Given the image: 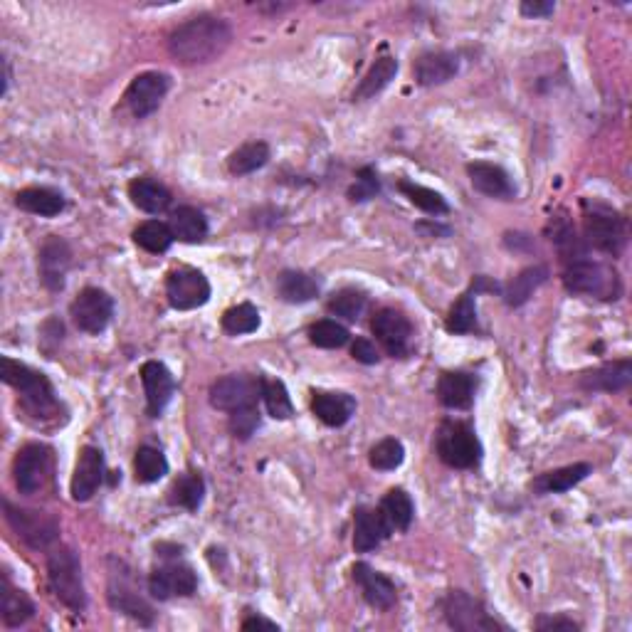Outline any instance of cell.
<instances>
[{"label": "cell", "instance_id": "ac0fdd59", "mask_svg": "<svg viewBox=\"0 0 632 632\" xmlns=\"http://www.w3.org/2000/svg\"><path fill=\"white\" fill-rule=\"evenodd\" d=\"M141 383H144L146 391V413H149V418H158L171 403L176 381L161 361H146L141 366Z\"/></svg>", "mask_w": 632, "mask_h": 632}, {"label": "cell", "instance_id": "9a60e30c", "mask_svg": "<svg viewBox=\"0 0 632 632\" xmlns=\"http://www.w3.org/2000/svg\"><path fill=\"white\" fill-rule=\"evenodd\" d=\"M371 329L376 339L381 341L388 356L403 358L410 351V339H413V326L408 316H403L395 309H381L371 321Z\"/></svg>", "mask_w": 632, "mask_h": 632}, {"label": "cell", "instance_id": "4dcf8cb0", "mask_svg": "<svg viewBox=\"0 0 632 632\" xmlns=\"http://www.w3.org/2000/svg\"><path fill=\"white\" fill-rule=\"evenodd\" d=\"M171 233L176 240L186 242V245H196L208 237V220L193 205H181L171 213V223H168Z\"/></svg>", "mask_w": 632, "mask_h": 632}, {"label": "cell", "instance_id": "5b68a950", "mask_svg": "<svg viewBox=\"0 0 632 632\" xmlns=\"http://www.w3.org/2000/svg\"><path fill=\"white\" fill-rule=\"evenodd\" d=\"M563 284H566L568 292L591 294V297L600 299H618L620 292H623L618 272L600 265V262L588 260V257L566 265V270H563Z\"/></svg>", "mask_w": 632, "mask_h": 632}, {"label": "cell", "instance_id": "44dd1931", "mask_svg": "<svg viewBox=\"0 0 632 632\" xmlns=\"http://www.w3.org/2000/svg\"><path fill=\"white\" fill-rule=\"evenodd\" d=\"M391 534L393 529L388 526V521L383 519L381 509L358 507L354 512V549L358 553L378 549Z\"/></svg>", "mask_w": 632, "mask_h": 632}, {"label": "cell", "instance_id": "8fae6325", "mask_svg": "<svg viewBox=\"0 0 632 632\" xmlns=\"http://www.w3.org/2000/svg\"><path fill=\"white\" fill-rule=\"evenodd\" d=\"M70 316L75 326L84 334H102L114 316V299L104 289L87 287L72 302Z\"/></svg>", "mask_w": 632, "mask_h": 632}, {"label": "cell", "instance_id": "8992f818", "mask_svg": "<svg viewBox=\"0 0 632 632\" xmlns=\"http://www.w3.org/2000/svg\"><path fill=\"white\" fill-rule=\"evenodd\" d=\"M583 230H586L588 245L613 257H618L628 245V223L618 210L608 208V205L588 208L586 218H583Z\"/></svg>", "mask_w": 632, "mask_h": 632}, {"label": "cell", "instance_id": "ee69618b", "mask_svg": "<svg viewBox=\"0 0 632 632\" xmlns=\"http://www.w3.org/2000/svg\"><path fill=\"white\" fill-rule=\"evenodd\" d=\"M351 334L346 326H341L339 321H316V324L309 326V341L319 349H344L349 344Z\"/></svg>", "mask_w": 632, "mask_h": 632}, {"label": "cell", "instance_id": "6da1fadb", "mask_svg": "<svg viewBox=\"0 0 632 632\" xmlns=\"http://www.w3.org/2000/svg\"><path fill=\"white\" fill-rule=\"evenodd\" d=\"M233 42V30L223 18L198 15L168 35V52L183 65H205L223 55Z\"/></svg>", "mask_w": 632, "mask_h": 632}, {"label": "cell", "instance_id": "83f0119b", "mask_svg": "<svg viewBox=\"0 0 632 632\" xmlns=\"http://www.w3.org/2000/svg\"><path fill=\"white\" fill-rule=\"evenodd\" d=\"M0 613H3L5 628H20L35 615L33 600L20 588H15L8 576H3V583H0Z\"/></svg>", "mask_w": 632, "mask_h": 632}, {"label": "cell", "instance_id": "816d5d0a", "mask_svg": "<svg viewBox=\"0 0 632 632\" xmlns=\"http://www.w3.org/2000/svg\"><path fill=\"white\" fill-rule=\"evenodd\" d=\"M536 628L539 630H578V625L573 623V620H566V618H541L539 623H536Z\"/></svg>", "mask_w": 632, "mask_h": 632}, {"label": "cell", "instance_id": "d6a6232c", "mask_svg": "<svg viewBox=\"0 0 632 632\" xmlns=\"http://www.w3.org/2000/svg\"><path fill=\"white\" fill-rule=\"evenodd\" d=\"M109 603H112V608H117L119 613H126L129 618L139 620V623H144V625H151V620H154V610H151V605L146 603V600L141 598L134 588L126 586L124 581H119V583L114 581L112 586H109Z\"/></svg>", "mask_w": 632, "mask_h": 632}, {"label": "cell", "instance_id": "7bdbcfd3", "mask_svg": "<svg viewBox=\"0 0 632 632\" xmlns=\"http://www.w3.org/2000/svg\"><path fill=\"white\" fill-rule=\"evenodd\" d=\"M260 329V312H257L255 304L242 302L237 307H230L223 314V331L230 336H242L252 334V331Z\"/></svg>", "mask_w": 632, "mask_h": 632}, {"label": "cell", "instance_id": "8d00e7d4", "mask_svg": "<svg viewBox=\"0 0 632 632\" xmlns=\"http://www.w3.org/2000/svg\"><path fill=\"white\" fill-rule=\"evenodd\" d=\"M272 151L265 141H250V144H242L240 149L233 151L228 158V168L233 176H250V173L260 171L262 166H267Z\"/></svg>", "mask_w": 632, "mask_h": 632}, {"label": "cell", "instance_id": "4fadbf2b", "mask_svg": "<svg viewBox=\"0 0 632 632\" xmlns=\"http://www.w3.org/2000/svg\"><path fill=\"white\" fill-rule=\"evenodd\" d=\"M168 89H171V79H168V75H163V72H141L139 77L131 79L129 89H126V107L131 109L134 117H149V114H154L156 109L161 107Z\"/></svg>", "mask_w": 632, "mask_h": 632}, {"label": "cell", "instance_id": "ffe728a7", "mask_svg": "<svg viewBox=\"0 0 632 632\" xmlns=\"http://www.w3.org/2000/svg\"><path fill=\"white\" fill-rule=\"evenodd\" d=\"M354 581L361 588L363 598L371 608L376 610H391L398 600V591H395V583L383 573H378L376 568L368 566V563H356L354 566Z\"/></svg>", "mask_w": 632, "mask_h": 632}, {"label": "cell", "instance_id": "2e32d148", "mask_svg": "<svg viewBox=\"0 0 632 632\" xmlns=\"http://www.w3.org/2000/svg\"><path fill=\"white\" fill-rule=\"evenodd\" d=\"M102 479H104L102 450L92 445L82 447L75 474H72V484H70L72 499H75V502H89V499L97 494V489L102 487Z\"/></svg>", "mask_w": 632, "mask_h": 632}, {"label": "cell", "instance_id": "4316f807", "mask_svg": "<svg viewBox=\"0 0 632 632\" xmlns=\"http://www.w3.org/2000/svg\"><path fill=\"white\" fill-rule=\"evenodd\" d=\"M129 198L139 210L149 215H161L171 208V191L154 178H134L129 183Z\"/></svg>", "mask_w": 632, "mask_h": 632}, {"label": "cell", "instance_id": "d590c367", "mask_svg": "<svg viewBox=\"0 0 632 632\" xmlns=\"http://www.w3.org/2000/svg\"><path fill=\"white\" fill-rule=\"evenodd\" d=\"M205 497V482L198 472H186L173 482L171 492H168V502L173 507L188 509V512H198Z\"/></svg>", "mask_w": 632, "mask_h": 632}, {"label": "cell", "instance_id": "603a6c76", "mask_svg": "<svg viewBox=\"0 0 632 632\" xmlns=\"http://www.w3.org/2000/svg\"><path fill=\"white\" fill-rule=\"evenodd\" d=\"M413 72L418 84H423V87H435V84L450 82V79L460 72V60H457V55L445 50L425 52V55H420L418 60H415Z\"/></svg>", "mask_w": 632, "mask_h": 632}, {"label": "cell", "instance_id": "f6af8a7d", "mask_svg": "<svg viewBox=\"0 0 632 632\" xmlns=\"http://www.w3.org/2000/svg\"><path fill=\"white\" fill-rule=\"evenodd\" d=\"M405 460V447L403 442L395 440V437H386L378 445L371 447V455H368V462H371L373 470L381 472H391L398 470Z\"/></svg>", "mask_w": 632, "mask_h": 632}, {"label": "cell", "instance_id": "7402d4cb", "mask_svg": "<svg viewBox=\"0 0 632 632\" xmlns=\"http://www.w3.org/2000/svg\"><path fill=\"white\" fill-rule=\"evenodd\" d=\"M477 395V378L465 371H447L437 381V398L450 410H470Z\"/></svg>", "mask_w": 632, "mask_h": 632}, {"label": "cell", "instance_id": "f546056e", "mask_svg": "<svg viewBox=\"0 0 632 632\" xmlns=\"http://www.w3.org/2000/svg\"><path fill=\"white\" fill-rule=\"evenodd\" d=\"M591 472H593L591 465H586V462H576V465L561 467V470L539 474V477L534 479V484H531V489H534L536 494H561L576 487L578 482H583V479H586Z\"/></svg>", "mask_w": 632, "mask_h": 632}, {"label": "cell", "instance_id": "f1b7e54d", "mask_svg": "<svg viewBox=\"0 0 632 632\" xmlns=\"http://www.w3.org/2000/svg\"><path fill=\"white\" fill-rule=\"evenodd\" d=\"M15 205H18L20 210H25V213L40 215V218H55V215H60L62 210L67 208V200L60 191H55V188L35 186L20 191L18 196H15Z\"/></svg>", "mask_w": 632, "mask_h": 632}, {"label": "cell", "instance_id": "60d3db41", "mask_svg": "<svg viewBox=\"0 0 632 632\" xmlns=\"http://www.w3.org/2000/svg\"><path fill=\"white\" fill-rule=\"evenodd\" d=\"M262 400L267 405V413L275 420H289L294 415L292 398H289L287 386L279 378H260Z\"/></svg>", "mask_w": 632, "mask_h": 632}, {"label": "cell", "instance_id": "e575fe53", "mask_svg": "<svg viewBox=\"0 0 632 632\" xmlns=\"http://www.w3.org/2000/svg\"><path fill=\"white\" fill-rule=\"evenodd\" d=\"M381 514L383 519L388 521L393 531H408L410 524H413V516H415V507H413V499L405 489H391V492L383 497L381 502Z\"/></svg>", "mask_w": 632, "mask_h": 632}, {"label": "cell", "instance_id": "1f68e13d", "mask_svg": "<svg viewBox=\"0 0 632 632\" xmlns=\"http://www.w3.org/2000/svg\"><path fill=\"white\" fill-rule=\"evenodd\" d=\"M319 282H316L314 275H307V272H297V270H287L282 272L277 279V292L279 297L287 304H307L312 299L319 297Z\"/></svg>", "mask_w": 632, "mask_h": 632}, {"label": "cell", "instance_id": "484cf974", "mask_svg": "<svg viewBox=\"0 0 632 632\" xmlns=\"http://www.w3.org/2000/svg\"><path fill=\"white\" fill-rule=\"evenodd\" d=\"M482 289H497V284H489L487 277L474 279L472 287L450 309V316L445 321V329L450 334H470V331L477 329V307H474V299H477V294Z\"/></svg>", "mask_w": 632, "mask_h": 632}, {"label": "cell", "instance_id": "cb8c5ba5", "mask_svg": "<svg viewBox=\"0 0 632 632\" xmlns=\"http://www.w3.org/2000/svg\"><path fill=\"white\" fill-rule=\"evenodd\" d=\"M632 381V361L630 358H620V361L605 363V366L588 371L581 378V386L586 391H603V393H618L625 391Z\"/></svg>", "mask_w": 632, "mask_h": 632}, {"label": "cell", "instance_id": "5bb4252c", "mask_svg": "<svg viewBox=\"0 0 632 632\" xmlns=\"http://www.w3.org/2000/svg\"><path fill=\"white\" fill-rule=\"evenodd\" d=\"M198 576L188 563L171 561L166 566H158L149 578V591L158 600L188 598L196 593Z\"/></svg>", "mask_w": 632, "mask_h": 632}, {"label": "cell", "instance_id": "7a4b0ae2", "mask_svg": "<svg viewBox=\"0 0 632 632\" xmlns=\"http://www.w3.org/2000/svg\"><path fill=\"white\" fill-rule=\"evenodd\" d=\"M0 376L8 386H13L20 393L23 400V408L30 415H38V418H47L57 410V395L52 383L47 381L45 373L35 371V368L25 366V363L13 361L10 356L0 358Z\"/></svg>", "mask_w": 632, "mask_h": 632}, {"label": "cell", "instance_id": "9c48e42d", "mask_svg": "<svg viewBox=\"0 0 632 632\" xmlns=\"http://www.w3.org/2000/svg\"><path fill=\"white\" fill-rule=\"evenodd\" d=\"M445 620L450 628L460 632H492V630H507L504 625H499L492 615L487 613L482 603L477 598H472L465 591H450L447 593L445 603Z\"/></svg>", "mask_w": 632, "mask_h": 632}, {"label": "cell", "instance_id": "d6986e66", "mask_svg": "<svg viewBox=\"0 0 632 632\" xmlns=\"http://www.w3.org/2000/svg\"><path fill=\"white\" fill-rule=\"evenodd\" d=\"M467 176H470L474 191H479L482 196H489L494 200H514L516 186L507 171L497 163H470L467 166Z\"/></svg>", "mask_w": 632, "mask_h": 632}, {"label": "cell", "instance_id": "277c9868", "mask_svg": "<svg viewBox=\"0 0 632 632\" xmlns=\"http://www.w3.org/2000/svg\"><path fill=\"white\" fill-rule=\"evenodd\" d=\"M435 447L440 460L455 470H472L482 460V442L472 425L462 420H445L437 430Z\"/></svg>", "mask_w": 632, "mask_h": 632}, {"label": "cell", "instance_id": "f907efd6", "mask_svg": "<svg viewBox=\"0 0 632 632\" xmlns=\"http://www.w3.org/2000/svg\"><path fill=\"white\" fill-rule=\"evenodd\" d=\"M519 10L526 18H549L556 10V5L551 0H526V3H521Z\"/></svg>", "mask_w": 632, "mask_h": 632}, {"label": "cell", "instance_id": "74e56055", "mask_svg": "<svg viewBox=\"0 0 632 632\" xmlns=\"http://www.w3.org/2000/svg\"><path fill=\"white\" fill-rule=\"evenodd\" d=\"M546 279H549V270L541 265L526 267L524 272H519V275L509 282L507 292H504L509 307H521V304L529 302L531 294H534L536 289L546 282Z\"/></svg>", "mask_w": 632, "mask_h": 632}, {"label": "cell", "instance_id": "52a82bcc", "mask_svg": "<svg viewBox=\"0 0 632 632\" xmlns=\"http://www.w3.org/2000/svg\"><path fill=\"white\" fill-rule=\"evenodd\" d=\"M52 477V450L40 442H30L15 455L13 479L20 494H38Z\"/></svg>", "mask_w": 632, "mask_h": 632}, {"label": "cell", "instance_id": "836d02e7", "mask_svg": "<svg viewBox=\"0 0 632 632\" xmlns=\"http://www.w3.org/2000/svg\"><path fill=\"white\" fill-rule=\"evenodd\" d=\"M395 75H398V60H395V57H388V55L378 57V60L373 62L371 70L366 72V77L361 79V84L356 87L354 99L361 102V99L376 97L378 92H383V89L391 84V79Z\"/></svg>", "mask_w": 632, "mask_h": 632}, {"label": "cell", "instance_id": "ba28073f", "mask_svg": "<svg viewBox=\"0 0 632 632\" xmlns=\"http://www.w3.org/2000/svg\"><path fill=\"white\" fill-rule=\"evenodd\" d=\"M5 519L30 549H50L60 536V524L50 514L38 512V509H20L5 502Z\"/></svg>", "mask_w": 632, "mask_h": 632}, {"label": "cell", "instance_id": "3957f363", "mask_svg": "<svg viewBox=\"0 0 632 632\" xmlns=\"http://www.w3.org/2000/svg\"><path fill=\"white\" fill-rule=\"evenodd\" d=\"M47 578L55 591L57 600L67 605L75 613H82L87 608V591H84L82 581V566H79V556L70 546H57L47 556Z\"/></svg>", "mask_w": 632, "mask_h": 632}, {"label": "cell", "instance_id": "7c38bea8", "mask_svg": "<svg viewBox=\"0 0 632 632\" xmlns=\"http://www.w3.org/2000/svg\"><path fill=\"white\" fill-rule=\"evenodd\" d=\"M262 398L260 378L245 376V373H233L210 386V403L213 408L223 410V413H233L237 408H247V405H257Z\"/></svg>", "mask_w": 632, "mask_h": 632}, {"label": "cell", "instance_id": "bcb514c9", "mask_svg": "<svg viewBox=\"0 0 632 632\" xmlns=\"http://www.w3.org/2000/svg\"><path fill=\"white\" fill-rule=\"evenodd\" d=\"M366 302L368 299L361 289L346 287L329 299V312L346 321H356L363 314V309H366Z\"/></svg>", "mask_w": 632, "mask_h": 632}, {"label": "cell", "instance_id": "ab89813d", "mask_svg": "<svg viewBox=\"0 0 632 632\" xmlns=\"http://www.w3.org/2000/svg\"><path fill=\"white\" fill-rule=\"evenodd\" d=\"M134 472H136V482L141 484H154L158 479H163L168 474V460L161 450L156 447H139L134 457Z\"/></svg>", "mask_w": 632, "mask_h": 632}, {"label": "cell", "instance_id": "f35d334b", "mask_svg": "<svg viewBox=\"0 0 632 632\" xmlns=\"http://www.w3.org/2000/svg\"><path fill=\"white\" fill-rule=\"evenodd\" d=\"M173 237L171 228L161 220H146L141 223L139 228L134 230V242L141 247V250L151 252V255H161V252H168L173 245Z\"/></svg>", "mask_w": 632, "mask_h": 632}, {"label": "cell", "instance_id": "f5cc1de1", "mask_svg": "<svg viewBox=\"0 0 632 632\" xmlns=\"http://www.w3.org/2000/svg\"><path fill=\"white\" fill-rule=\"evenodd\" d=\"M242 630H270V632H275V630H279V625L272 623V620H265V618H247L245 623H242Z\"/></svg>", "mask_w": 632, "mask_h": 632}, {"label": "cell", "instance_id": "7dc6e473", "mask_svg": "<svg viewBox=\"0 0 632 632\" xmlns=\"http://www.w3.org/2000/svg\"><path fill=\"white\" fill-rule=\"evenodd\" d=\"M230 420V433H233L237 440H250L252 435L260 428V408L257 405H247V408H237L233 413H228Z\"/></svg>", "mask_w": 632, "mask_h": 632}, {"label": "cell", "instance_id": "c3c4849f", "mask_svg": "<svg viewBox=\"0 0 632 632\" xmlns=\"http://www.w3.org/2000/svg\"><path fill=\"white\" fill-rule=\"evenodd\" d=\"M381 191V181H378V173L373 168H361L356 173V183L349 188V198L354 203H363V200H371Z\"/></svg>", "mask_w": 632, "mask_h": 632}, {"label": "cell", "instance_id": "d4e9b609", "mask_svg": "<svg viewBox=\"0 0 632 632\" xmlns=\"http://www.w3.org/2000/svg\"><path fill=\"white\" fill-rule=\"evenodd\" d=\"M312 413L329 428H341L356 413V400L349 393L319 391L312 398Z\"/></svg>", "mask_w": 632, "mask_h": 632}, {"label": "cell", "instance_id": "b9f144b4", "mask_svg": "<svg viewBox=\"0 0 632 632\" xmlns=\"http://www.w3.org/2000/svg\"><path fill=\"white\" fill-rule=\"evenodd\" d=\"M398 191L403 193V196L408 198L410 203L415 205V208L423 210V213H430V215L450 213V205H447V200L442 198L437 191H433V188H425V186H420V183L400 181Z\"/></svg>", "mask_w": 632, "mask_h": 632}, {"label": "cell", "instance_id": "30bf717a", "mask_svg": "<svg viewBox=\"0 0 632 632\" xmlns=\"http://www.w3.org/2000/svg\"><path fill=\"white\" fill-rule=\"evenodd\" d=\"M166 297L168 304L178 312H191V309L203 307L210 299L208 277L193 267H178L168 272L166 277Z\"/></svg>", "mask_w": 632, "mask_h": 632}, {"label": "cell", "instance_id": "e0dca14e", "mask_svg": "<svg viewBox=\"0 0 632 632\" xmlns=\"http://www.w3.org/2000/svg\"><path fill=\"white\" fill-rule=\"evenodd\" d=\"M72 265V250L62 237L50 235L40 247V279L47 289L60 292L65 287L67 272Z\"/></svg>", "mask_w": 632, "mask_h": 632}, {"label": "cell", "instance_id": "681fc988", "mask_svg": "<svg viewBox=\"0 0 632 632\" xmlns=\"http://www.w3.org/2000/svg\"><path fill=\"white\" fill-rule=\"evenodd\" d=\"M351 356H354L358 363H366V366H373V363H378V358H381L376 346L368 339H356L354 346H351Z\"/></svg>", "mask_w": 632, "mask_h": 632}]
</instances>
